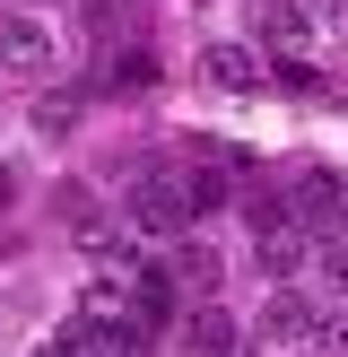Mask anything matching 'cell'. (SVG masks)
<instances>
[{"label": "cell", "instance_id": "8", "mask_svg": "<svg viewBox=\"0 0 348 357\" xmlns=\"http://www.w3.org/2000/svg\"><path fill=\"white\" fill-rule=\"evenodd\" d=\"M287 218L296 227H331V218H348V174H296V201H287Z\"/></svg>", "mask_w": 348, "mask_h": 357}, {"label": "cell", "instance_id": "5", "mask_svg": "<svg viewBox=\"0 0 348 357\" xmlns=\"http://www.w3.org/2000/svg\"><path fill=\"white\" fill-rule=\"evenodd\" d=\"M313 331H322V314L305 305L296 288H270V305H261V349H313Z\"/></svg>", "mask_w": 348, "mask_h": 357}, {"label": "cell", "instance_id": "15", "mask_svg": "<svg viewBox=\"0 0 348 357\" xmlns=\"http://www.w3.org/2000/svg\"><path fill=\"white\" fill-rule=\"evenodd\" d=\"M148 79H157L148 52H113V87H148Z\"/></svg>", "mask_w": 348, "mask_h": 357}, {"label": "cell", "instance_id": "10", "mask_svg": "<svg viewBox=\"0 0 348 357\" xmlns=\"http://www.w3.org/2000/svg\"><path fill=\"white\" fill-rule=\"evenodd\" d=\"M183 340L200 349V357H235V314H226V305H200L183 323Z\"/></svg>", "mask_w": 348, "mask_h": 357}, {"label": "cell", "instance_id": "7", "mask_svg": "<svg viewBox=\"0 0 348 357\" xmlns=\"http://www.w3.org/2000/svg\"><path fill=\"white\" fill-rule=\"evenodd\" d=\"M313 35H322V26H313V9H305V0H270V9H261V44H270L278 61H305V52H313Z\"/></svg>", "mask_w": 348, "mask_h": 357}, {"label": "cell", "instance_id": "3", "mask_svg": "<svg viewBox=\"0 0 348 357\" xmlns=\"http://www.w3.org/2000/svg\"><path fill=\"white\" fill-rule=\"evenodd\" d=\"M253 253H261V271H270V288H287V279L313 261V236L287 218V209H261V244H253Z\"/></svg>", "mask_w": 348, "mask_h": 357}, {"label": "cell", "instance_id": "6", "mask_svg": "<svg viewBox=\"0 0 348 357\" xmlns=\"http://www.w3.org/2000/svg\"><path fill=\"white\" fill-rule=\"evenodd\" d=\"M200 79L218 87V96H253V87H261V52L218 35V44H200Z\"/></svg>", "mask_w": 348, "mask_h": 357}, {"label": "cell", "instance_id": "1", "mask_svg": "<svg viewBox=\"0 0 348 357\" xmlns=\"http://www.w3.org/2000/svg\"><path fill=\"white\" fill-rule=\"evenodd\" d=\"M122 218H131V236H157V244H174V236H191V183H183V166H148L131 192H122Z\"/></svg>", "mask_w": 348, "mask_h": 357}, {"label": "cell", "instance_id": "4", "mask_svg": "<svg viewBox=\"0 0 348 357\" xmlns=\"http://www.w3.org/2000/svg\"><path fill=\"white\" fill-rule=\"evenodd\" d=\"M70 323H87V331H104V340H131V279H113V271H96L79 288V314ZM139 349V340H131Z\"/></svg>", "mask_w": 348, "mask_h": 357}, {"label": "cell", "instance_id": "13", "mask_svg": "<svg viewBox=\"0 0 348 357\" xmlns=\"http://www.w3.org/2000/svg\"><path fill=\"white\" fill-rule=\"evenodd\" d=\"M174 244H183V261H174V279H191V288H218V253H209V244H191V236H174Z\"/></svg>", "mask_w": 348, "mask_h": 357}, {"label": "cell", "instance_id": "11", "mask_svg": "<svg viewBox=\"0 0 348 357\" xmlns=\"http://www.w3.org/2000/svg\"><path fill=\"white\" fill-rule=\"evenodd\" d=\"M79 114H87V96H79V87H44V96H35V131H44V139L79 131Z\"/></svg>", "mask_w": 348, "mask_h": 357}, {"label": "cell", "instance_id": "14", "mask_svg": "<svg viewBox=\"0 0 348 357\" xmlns=\"http://www.w3.org/2000/svg\"><path fill=\"white\" fill-rule=\"evenodd\" d=\"M313 261H322V279H331V288L348 296V227H340V236H331V244H322V253H313Z\"/></svg>", "mask_w": 348, "mask_h": 357}, {"label": "cell", "instance_id": "9", "mask_svg": "<svg viewBox=\"0 0 348 357\" xmlns=\"http://www.w3.org/2000/svg\"><path fill=\"white\" fill-rule=\"evenodd\" d=\"M174 314V271H131V340Z\"/></svg>", "mask_w": 348, "mask_h": 357}, {"label": "cell", "instance_id": "12", "mask_svg": "<svg viewBox=\"0 0 348 357\" xmlns=\"http://www.w3.org/2000/svg\"><path fill=\"white\" fill-rule=\"evenodd\" d=\"M52 357H139L131 340H104V331H87V323H70V331H52Z\"/></svg>", "mask_w": 348, "mask_h": 357}, {"label": "cell", "instance_id": "2", "mask_svg": "<svg viewBox=\"0 0 348 357\" xmlns=\"http://www.w3.org/2000/svg\"><path fill=\"white\" fill-rule=\"evenodd\" d=\"M52 26L44 17H26V9H0V79H44L52 70Z\"/></svg>", "mask_w": 348, "mask_h": 357}, {"label": "cell", "instance_id": "16", "mask_svg": "<svg viewBox=\"0 0 348 357\" xmlns=\"http://www.w3.org/2000/svg\"><path fill=\"white\" fill-rule=\"evenodd\" d=\"M313 9H322L313 26H340V35H348V0H313Z\"/></svg>", "mask_w": 348, "mask_h": 357}]
</instances>
